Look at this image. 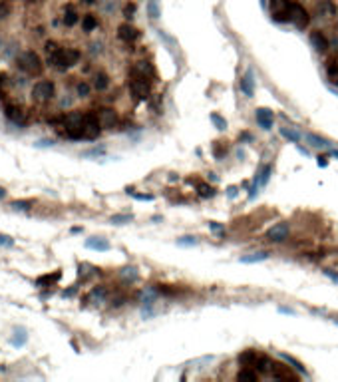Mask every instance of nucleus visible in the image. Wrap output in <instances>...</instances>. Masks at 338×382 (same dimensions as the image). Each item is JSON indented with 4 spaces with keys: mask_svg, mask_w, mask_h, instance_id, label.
Segmentation results:
<instances>
[{
    "mask_svg": "<svg viewBox=\"0 0 338 382\" xmlns=\"http://www.w3.org/2000/svg\"><path fill=\"white\" fill-rule=\"evenodd\" d=\"M80 60V50L76 48H60L56 54L50 56V64L58 70H68L72 66H76Z\"/></svg>",
    "mask_w": 338,
    "mask_h": 382,
    "instance_id": "1",
    "label": "nucleus"
},
{
    "mask_svg": "<svg viewBox=\"0 0 338 382\" xmlns=\"http://www.w3.org/2000/svg\"><path fill=\"white\" fill-rule=\"evenodd\" d=\"M16 64H18V68H20L22 72L32 74V76H38V74L42 72V60H40V56H38L36 52H32V50L22 52V54L18 56Z\"/></svg>",
    "mask_w": 338,
    "mask_h": 382,
    "instance_id": "2",
    "label": "nucleus"
},
{
    "mask_svg": "<svg viewBox=\"0 0 338 382\" xmlns=\"http://www.w3.org/2000/svg\"><path fill=\"white\" fill-rule=\"evenodd\" d=\"M128 86H130V92H132L138 100H146L148 94H150V78L144 76V74H140L138 70H132Z\"/></svg>",
    "mask_w": 338,
    "mask_h": 382,
    "instance_id": "3",
    "label": "nucleus"
},
{
    "mask_svg": "<svg viewBox=\"0 0 338 382\" xmlns=\"http://www.w3.org/2000/svg\"><path fill=\"white\" fill-rule=\"evenodd\" d=\"M32 96H34V100H38V102H48V100H52V98L56 96V86H54V82H50V80H40V82H36L34 88H32Z\"/></svg>",
    "mask_w": 338,
    "mask_h": 382,
    "instance_id": "4",
    "label": "nucleus"
},
{
    "mask_svg": "<svg viewBox=\"0 0 338 382\" xmlns=\"http://www.w3.org/2000/svg\"><path fill=\"white\" fill-rule=\"evenodd\" d=\"M82 130H84V140H96L102 134V124L98 120V114H84Z\"/></svg>",
    "mask_w": 338,
    "mask_h": 382,
    "instance_id": "5",
    "label": "nucleus"
},
{
    "mask_svg": "<svg viewBox=\"0 0 338 382\" xmlns=\"http://www.w3.org/2000/svg\"><path fill=\"white\" fill-rule=\"evenodd\" d=\"M289 20L299 28V30H305L311 22V16L309 12L305 10V6L301 4H291V10H289Z\"/></svg>",
    "mask_w": 338,
    "mask_h": 382,
    "instance_id": "6",
    "label": "nucleus"
},
{
    "mask_svg": "<svg viewBox=\"0 0 338 382\" xmlns=\"http://www.w3.org/2000/svg\"><path fill=\"white\" fill-rule=\"evenodd\" d=\"M291 0H271V14L279 22H289V10H291Z\"/></svg>",
    "mask_w": 338,
    "mask_h": 382,
    "instance_id": "7",
    "label": "nucleus"
},
{
    "mask_svg": "<svg viewBox=\"0 0 338 382\" xmlns=\"http://www.w3.org/2000/svg\"><path fill=\"white\" fill-rule=\"evenodd\" d=\"M289 233H291L289 223H277V225H273V227L269 229L267 239L273 241V243H283V241L289 239Z\"/></svg>",
    "mask_w": 338,
    "mask_h": 382,
    "instance_id": "8",
    "label": "nucleus"
},
{
    "mask_svg": "<svg viewBox=\"0 0 338 382\" xmlns=\"http://www.w3.org/2000/svg\"><path fill=\"white\" fill-rule=\"evenodd\" d=\"M98 120H100L102 128H106V130H114V128L118 126V114H116V110H112V108L100 110V112H98Z\"/></svg>",
    "mask_w": 338,
    "mask_h": 382,
    "instance_id": "9",
    "label": "nucleus"
},
{
    "mask_svg": "<svg viewBox=\"0 0 338 382\" xmlns=\"http://www.w3.org/2000/svg\"><path fill=\"white\" fill-rule=\"evenodd\" d=\"M271 375H273V379H277V381H299V375H297V373H293L289 367L277 365V363H273Z\"/></svg>",
    "mask_w": 338,
    "mask_h": 382,
    "instance_id": "10",
    "label": "nucleus"
},
{
    "mask_svg": "<svg viewBox=\"0 0 338 382\" xmlns=\"http://www.w3.org/2000/svg\"><path fill=\"white\" fill-rule=\"evenodd\" d=\"M255 118H257V124L263 128V130H271L273 128V112L267 110V108H259L255 110Z\"/></svg>",
    "mask_w": 338,
    "mask_h": 382,
    "instance_id": "11",
    "label": "nucleus"
},
{
    "mask_svg": "<svg viewBox=\"0 0 338 382\" xmlns=\"http://www.w3.org/2000/svg\"><path fill=\"white\" fill-rule=\"evenodd\" d=\"M6 118H8L10 122L18 124V126H24V124H26V112H24L22 108H18V106H8V108H6Z\"/></svg>",
    "mask_w": 338,
    "mask_h": 382,
    "instance_id": "12",
    "label": "nucleus"
},
{
    "mask_svg": "<svg viewBox=\"0 0 338 382\" xmlns=\"http://www.w3.org/2000/svg\"><path fill=\"white\" fill-rule=\"evenodd\" d=\"M118 36H120V40H124V42H134V40L140 36V32H138V28H134L132 24H122V26L118 28Z\"/></svg>",
    "mask_w": 338,
    "mask_h": 382,
    "instance_id": "13",
    "label": "nucleus"
},
{
    "mask_svg": "<svg viewBox=\"0 0 338 382\" xmlns=\"http://www.w3.org/2000/svg\"><path fill=\"white\" fill-rule=\"evenodd\" d=\"M311 42H313V46H315L319 52H327V50H329V40H327L325 34L319 32V30L311 34Z\"/></svg>",
    "mask_w": 338,
    "mask_h": 382,
    "instance_id": "14",
    "label": "nucleus"
},
{
    "mask_svg": "<svg viewBox=\"0 0 338 382\" xmlns=\"http://www.w3.org/2000/svg\"><path fill=\"white\" fill-rule=\"evenodd\" d=\"M92 84H94V88H96L98 92H104V90H108V86H110V76H108L106 72H96Z\"/></svg>",
    "mask_w": 338,
    "mask_h": 382,
    "instance_id": "15",
    "label": "nucleus"
},
{
    "mask_svg": "<svg viewBox=\"0 0 338 382\" xmlns=\"http://www.w3.org/2000/svg\"><path fill=\"white\" fill-rule=\"evenodd\" d=\"M241 90L245 96H253L255 94V88H253V72H247L243 78H241Z\"/></svg>",
    "mask_w": 338,
    "mask_h": 382,
    "instance_id": "16",
    "label": "nucleus"
},
{
    "mask_svg": "<svg viewBox=\"0 0 338 382\" xmlns=\"http://www.w3.org/2000/svg\"><path fill=\"white\" fill-rule=\"evenodd\" d=\"M257 359H259V355H257L255 351H243V353L239 355V365H243V367H253V365H257Z\"/></svg>",
    "mask_w": 338,
    "mask_h": 382,
    "instance_id": "17",
    "label": "nucleus"
},
{
    "mask_svg": "<svg viewBox=\"0 0 338 382\" xmlns=\"http://www.w3.org/2000/svg\"><path fill=\"white\" fill-rule=\"evenodd\" d=\"M60 277H62V273H60V271H54L52 275L38 277V279H36V285H38V287H50V285H54L56 281H60Z\"/></svg>",
    "mask_w": 338,
    "mask_h": 382,
    "instance_id": "18",
    "label": "nucleus"
},
{
    "mask_svg": "<svg viewBox=\"0 0 338 382\" xmlns=\"http://www.w3.org/2000/svg\"><path fill=\"white\" fill-rule=\"evenodd\" d=\"M76 22H78V12H76V8L72 4H68L66 10H64V24L66 26H74Z\"/></svg>",
    "mask_w": 338,
    "mask_h": 382,
    "instance_id": "19",
    "label": "nucleus"
},
{
    "mask_svg": "<svg viewBox=\"0 0 338 382\" xmlns=\"http://www.w3.org/2000/svg\"><path fill=\"white\" fill-rule=\"evenodd\" d=\"M319 10L325 16H337V4L333 0H321L319 2Z\"/></svg>",
    "mask_w": 338,
    "mask_h": 382,
    "instance_id": "20",
    "label": "nucleus"
},
{
    "mask_svg": "<svg viewBox=\"0 0 338 382\" xmlns=\"http://www.w3.org/2000/svg\"><path fill=\"white\" fill-rule=\"evenodd\" d=\"M96 26H98V18H96L94 14H86V16L82 18V28H84V32H92Z\"/></svg>",
    "mask_w": 338,
    "mask_h": 382,
    "instance_id": "21",
    "label": "nucleus"
},
{
    "mask_svg": "<svg viewBox=\"0 0 338 382\" xmlns=\"http://www.w3.org/2000/svg\"><path fill=\"white\" fill-rule=\"evenodd\" d=\"M86 247H90V249H98V251H108V249H110V243L94 237V239H88V241H86Z\"/></svg>",
    "mask_w": 338,
    "mask_h": 382,
    "instance_id": "22",
    "label": "nucleus"
},
{
    "mask_svg": "<svg viewBox=\"0 0 338 382\" xmlns=\"http://www.w3.org/2000/svg\"><path fill=\"white\" fill-rule=\"evenodd\" d=\"M281 136H283L285 140H289L291 144H299V142H301V134L295 132V130H289V128H281Z\"/></svg>",
    "mask_w": 338,
    "mask_h": 382,
    "instance_id": "23",
    "label": "nucleus"
},
{
    "mask_svg": "<svg viewBox=\"0 0 338 382\" xmlns=\"http://www.w3.org/2000/svg\"><path fill=\"white\" fill-rule=\"evenodd\" d=\"M257 379H259V373H257V371H249V369H243V371L237 375V381L257 382Z\"/></svg>",
    "mask_w": 338,
    "mask_h": 382,
    "instance_id": "24",
    "label": "nucleus"
},
{
    "mask_svg": "<svg viewBox=\"0 0 338 382\" xmlns=\"http://www.w3.org/2000/svg\"><path fill=\"white\" fill-rule=\"evenodd\" d=\"M34 201H24V199H16V201H10V207L16 209V211H28L32 209Z\"/></svg>",
    "mask_w": 338,
    "mask_h": 382,
    "instance_id": "25",
    "label": "nucleus"
},
{
    "mask_svg": "<svg viewBox=\"0 0 338 382\" xmlns=\"http://www.w3.org/2000/svg\"><path fill=\"white\" fill-rule=\"evenodd\" d=\"M269 259V253L261 251V253H253L251 257H241V263H255V261H265Z\"/></svg>",
    "mask_w": 338,
    "mask_h": 382,
    "instance_id": "26",
    "label": "nucleus"
},
{
    "mask_svg": "<svg viewBox=\"0 0 338 382\" xmlns=\"http://www.w3.org/2000/svg\"><path fill=\"white\" fill-rule=\"evenodd\" d=\"M257 367H259V373H271L273 361H269L267 357H259L257 359Z\"/></svg>",
    "mask_w": 338,
    "mask_h": 382,
    "instance_id": "27",
    "label": "nucleus"
},
{
    "mask_svg": "<svg viewBox=\"0 0 338 382\" xmlns=\"http://www.w3.org/2000/svg\"><path fill=\"white\" fill-rule=\"evenodd\" d=\"M12 343H14L16 347H22V345L26 343V333H24L22 329H16V331H14V337H12Z\"/></svg>",
    "mask_w": 338,
    "mask_h": 382,
    "instance_id": "28",
    "label": "nucleus"
},
{
    "mask_svg": "<svg viewBox=\"0 0 338 382\" xmlns=\"http://www.w3.org/2000/svg\"><path fill=\"white\" fill-rule=\"evenodd\" d=\"M281 359H283L285 363H289V365H293V367H295V369H297L299 373H303V375H305V367H303V365H301V363H299L297 359H293V357H289V355H281Z\"/></svg>",
    "mask_w": 338,
    "mask_h": 382,
    "instance_id": "29",
    "label": "nucleus"
},
{
    "mask_svg": "<svg viewBox=\"0 0 338 382\" xmlns=\"http://www.w3.org/2000/svg\"><path fill=\"white\" fill-rule=\"evenodd\" d=\"M309 140H311V142H315L313 146H317V148H329V146H331L325 138H319V136H315V134H309Z\"/></svg>",
    "mask_w": 338,
    "mask_h": 382,
    "instance_id": "30",
    "label": "nucleus"
},
{
    "mask_svg": "<svg viewBox=\"0 0 338 382\" xmlns=\"http://www.w3.org/2000/svg\"><path fill=\"white\" fill-rule=\"evenodd\" d=\"M269 176H271V168H269V166H265V168H263V172L259 174V178H257V182H255V184L265 186V184L269 182Z\"/></svg>",
    "mask_w": 338,
    "mask_h": 382,
    "instance_id": "31",
    "label": "nucleus"
},
{
    "mask_svg": "<svg viewBox=\"0 0 338 382\" xmlns=\"http://www.w3.org/2000/svg\"><path fill=\"white\" fill-rule=\"evenodd\" d=\"M76 92H78V96L86 98V96H90V86H88L86 82H78V86H76Z\"/></svg>",
    "mask_w": 338,
    "mask_h": 382,
    "instance_id": "32",
    "label": "nucleus"
},
{
    "mask_svg": "<svg viewBox=\"0 0 338 382\" xmlns=\"http://www.w3.org/2000/svg\"><path fill=\"white\" fill-rule=\"evenodd\" d=\"M197 190H199V195H201V197H211V195L215 193V190H213L211 186H205V184H199Z\"/></svg>",
    "mask_w": 338,
    "mask_h": 382,
    "instance_id": "33",
    "label": "nucleus"
},
{
    "mask_svg": "<svg viewBox=\"0 0 338 382\" xmlns=\"http://www.w3.org/2000/svg\"><path fill=\"white\" fill-rule=\"evenodd\" d=\"M148 10H150V16H152L154 20L160 16V10H158V2H156V0H150V4H148Z\"/></svg>",
    "mask_w": 338,
    "mask_h": 382,
    "instance_id": "34",
    "label": "nucleus"
},
{
    "mask_svg": "<svg viewBox=\"0 0 338 382\" xmlns=\"http://www.w3.org/2000/svg\"><path fill=\"white\" fill-rule=\"evenodd\" d=\"M110 221H112V223H116V225H122V223L132 221V215H114Z\"/></svg>",
    "mask_w": 338,
    "mask_h": 382,
    "instance_id": "35",
    "label": "nucleus"
},
{
    "mask_svg": "<svg viewBox=\"0 0 338 382\" xmlns=\"http://www.w3.org/2000/svg\"><path fill=\"white\" fill-rule=\"evenodd\" d=\"M211 122H213L219 130H225V128H227V122H225V120H221L217 114H213V116H211Z\"/></svg>",
    "mask_w": 338,
    "mask_h": 382,
    "instance_id": "36",
    "label": "nucleus"
},
{
    "mask_svg": "<svg viewBox=\"0 0 338 382\" xmlns=\"http://www.w3.org/2000/svg\"><path fill=\"white\" fill-rule=\"evenodd\" d=\"M60 50V46L56 44V42H46V52H48V56H52V54H56Z\"/></svg>",
    "mask_w": 338,
    "mask_h": 382,
    "instance_id": "37",
    "label": "nucleus"
},
{
    "mask_svg": "<svg viewBox=\"0 0 338 382\" xmlns=\"http://www.w3.org/2000/svg\"><path fill=\"white\" fill-rule=\"evenodd\" d=\"M177 243H179V245H195L197 239H195V237H181V239H177Z\"/></svg>",
    "mask_w": 338,
    "mask_h": 382,
    "instance_id": "38",
    "label": "nucleus"
},
{
    "mask_svg": "<svg viewBox=\"0 0 338 382\" xmlns=\"http://www.w3.org/2000/svg\"><path fill=\"white\" fill-rule=\"evenodd\" d=\"M14 241H12V237H8V235H0V245L2 247H10Z\"/></svg>",
    "mask_w": 338,
    "mask_h": 382,
    "instance_id": "39",
    "label": "nucleus"
},
{
    "mask_svg": "<svg viewBox=\"0 0 338 382\" xmlns=\"http://www.w3.org/2000/svg\"><path fill=\"white\" fill-rule=\"evenodd\" d=\"M8 12H10V8H8V4H4V2H0V18H6V16H8Z\"/></svg>",
    "mask_w": 338,
    "mask_h": 382,
    "instance_id": "40",
    "label": "nucleus"
},
{
    "mask_svg": "<svg viewBox=\"0 0 338 382\" xmlns=\"http://www.w3.org/2000/svg\"><path fill=\"white\" fill-rule=\"evenodd\" d=\"M134 10H136V6H134V4H128V6H126V16H128V18H132Z\"/></svg>",
    "mask_w": 338,
    "mask_h": 382,
    "instance_id": "41",
    "label": "nucleus"
},
{
    "mask_svg": "<svg viewBox=\"0 0 338 382\" xmlns=\"http://www.w3.org/2000/svg\"><path fill=\"white\" fill-rule=\"evenodd\" d=\"M325 275H327V277H331V279H333L335 283H338V275H335V273H333L331 269H327V271H325Z\"/></svg>",
    "mask_w": 338,
    "mask_h": 382,
    "instance_id": "42",
    "label": "nucleus"
},
{
    "mask_svg": "<svg viewBox=\"0 0 338 382\" xmlns=\"http://www.w3.org/2000/svg\"><path fill=\"white\" fill-rule=\"evenodd\" d=\"M319 166H323V168H325V166H327V160H325V158H319Z\"/></svg>",
    "mask_w": 338,
    "mask_h": 382,
    "instance_id": "43",
    "label": "nucleus"
},
{
    "mask_svg": "<svg viewBox=\"0 0 338 382\" xmlns=\"http://www.w3.org/2000/svg\"><path fill=\"white\" fill-rule=\"evenodd\" d=\"M6 197V190L4 188H0V199H4Z\"/></svg>",
    "mask_w": 338,
    "mask_h": 382,
    "instance_id": "44",
    "label": "nucleus"
},
{
    "mask_svg": "<svg viewBox=\"0 0 338 382\" xmlns=\"http://www.w3.org/2000/svg\"><path fill=\"white\" fill-rule=\"evenodd\" d=\"M82 2H86V4H94L96 0H82Z\"/></svg>",
    "mask_w": 338,
    "mask_h": 382,
    "instance_id": "45",
    "label": "nucleus"
},
{
    "mask_svg": "<svg viewBox=\"0 0 338 382\" xmlns=\"http://www.w3.org/2000/svg\"><path fill=\"white\" fill-rule=\"evenodd\" d=\"M333 156H335V158H337V160H338V152H337V150H335V152H333Z\"/></svg>",
    "mask_w": 338,
    "mask_h": 382,
    "instance_id": "46",
    "label": "nucleus"
}]
</instances>
